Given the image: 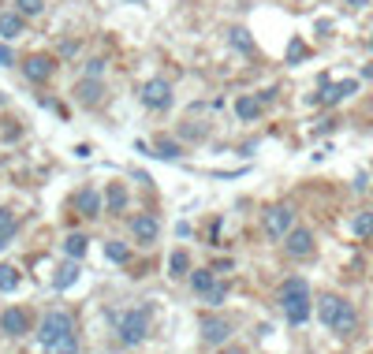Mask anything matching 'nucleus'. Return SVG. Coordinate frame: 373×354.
<instances>
[{"label":"nucleus","instance_id":"nucleus-1","mask_svg":"<svg viewBox=\"0 0 373 354\" xmlns=\"http://www.w3.org/2000/svg\"><path fill=\"white\" fill-rule=\"evenodd\" d=\"M280 310H284V321L287 325H306L314 313V295H310V283L302 276H287L280 283Z\"/></svg>","mask_w":373,"mask_h":354},{"label":"nucleus","instance_id":"nucleus-2","mask_svg":"<svg viewBox=\"0 0 373 354\" xmlns=\"http://www.w3.org/2000/svg\"><path fill=\"white\" fill-rule=\"evenodd\" d=\"M116 332H120V343L135 347L150 335V306H138V310H127L116 317Z\"/></svg>","mask_w":373,"mask_h":354},{"label":"nucleus","instance_id":"nucleus-3","mask_svg":"<svg viewBox=\"0 0 373 354\" xmlns=\"http://www.w3.org/2000/svg\"><path fill=\"white\" fill-rule=\"evenodd\" d=\"M262 228H265V235L272 239V243H284L287 231L295 228V209L291 205H269L262 213Z\"/></svg>","mask_w":373,"mask_h":354},{"label":"nucleus","instance_id":"nucleus-4","mask_svg":"<svg viewBox=\"0 0 373 354\" xmlns=\"http://www.w3.org/2000/svg\"><path fill=\"white\" fill-rule=\"evenodd\" d=\"M138 98H142V105L150 108V112H165V108H172V83L168 78H145L142 83V90H138Z\"/></svg>","mask_w":373,"mask_h":354},{"label":"nucleus","instance_id":"nucleus-5","mask_svg":"<svg viewBox=\"0 0 373 354\" xmlns=\"http://www.w3.org/2000/svg\"><path fill=\"white\" fill-rule=\"evenodd\" d=\"M63 332H75V317H71L68 310H48V313L41 317V325H38V343L45 347V343L60 340Z\"/></svg>","mask_w":373,"mask_h":354},{"label":"nucleus","instance_id":"nucleus-6","mask_svg":"<svg viewBox=\"0 0 373 354\" xmlns=\"http://www.w3.org/2000/svg\"><path fill=\"white\" fill-rule=\"evenodd\" d=\"M314 250H317L314 231L302 228V224H295V228L287 231V239H284V254L295 257V261H306V257H314Z\"/></svg>","mask_w":373,"mask_h":354},{"label":"nucleus","instance_id":"nucleus-7","mask_svg":"<svg viewBox=\"0 0 373 354\" xmlns=\"http://www.w3.org/2000/svg\"><path fill=\"white\" fill-rule=\"evenodd\" d=\"M198 328H202V343H209V347H224L232 340V321H224L217 313H202Z\"/></svg>","mask_w":373,"mask_h":354},{"label":"nucleus","instance_id":"nucleus-8","mask_svg":"<svg viewBox=\"0 0 373 354\" xmlns=\"http://www.w3.org/2000/svg\"><path fill=\"white\" fill-rule=\"evenodd\" d=\"M23 75H26L34 86H45L48 78L56 75V56H48V53H30V56L23 60Z\"/></svg>","mask_w":373,"mask_h":354},{"label":"nucleus","instance_id":"nucleus-9","mask_svg":"<svg viewBox=\"0 0 373 354\" xmlns=\"http://www.w3.org/2000/svg\"><path fill=\"white\" fill-rule=\"evenodd\" d=\"M0 332L11 335V340H23L30 332V313L23 306H8V310H0Z\"/></svg>","mask_w":373,"mask_h":354},{"label":"nucleus","instance_id":"nucleus-10","mask_svg":"<svg viewBox=\"0 0 373 354\" xmlns=\"http://www.w3.org/2000/svg\"><path fill=\"white\" fill-rule=\"evenodd\" d=\"M157 235H160V220L153 213H135L131 217V239L138 246H153Z\"/></svg>","mask_w":373,"mask_h":354},{"label":"nucleus","instance_id":"nucleus-11","mask_svg":"<svg viewBox=\"0 0 373 354\" xmlns=\"http://www.w3.org/2000/svg\"><path fill=\"white\" fill-rule=\"evenodd\" d=\"M344 310H347V298H344V295H336V291H325V295L317 298V321H321L325 328H332Z\"/></svg>","mask_w":373,"mask_h":354},{"label":"nucleus","instance_id":"nucleus-12","mask_svg":"<svg viewBox=\"0 0 373 354\" xmlns=\"http://www.w3.org/2000/svg\"><path fill=\"white\" fill-rule=\"evenodd\" d=\"M71 205H75V213L78 217H86V220H93V217H101V209H105V198L97 194L93 187H83V190H75V198H71Z\"/></svg>","mask_w":373,"mask_h":354},{"label":"nucleus","instance_id":"nucleus-13","mask_svg":"<svg viewBox=\"0 0 373 354\" xmlns=\"http://www.w3.org/2000/svg\"><path fill=\"white\" fill-rule=\"evenodd\" d=\"M101 98H105V83H101V78H83V83H75V101L78 105L93 108Z\"/></svg>","mask_w":373,"mask_h":354},{"label":"nucleus","instance_id":"nucleus-14","mask_svg":"<svg viewBox=\"0 0 373 354\" xmlns=\"http://www.w3.org/2000/svg\"><path fill=\"white\" fill-rule=\"evenodd\" d=\"M26 30V15L23 11H0V41H15Z\"/></svg>","mask_w":373,"mask_h":354},{"label":"nucleus","instance_id":"nucleus-15","mask_svg":"<svg viewBox=\"0 0 373 354\" xmlns=\"http://www.w3.org/2000/svg\"><path fill=\"white\" fill-rule=\"evenodd\" d=\"M187 280H190V291H194V295H202V298L220 283V280H217V269H194Z\"/></svg>","mask_w":373,"mask_h":354},{"label":"nucleus","instance_id":"nucleus-16","mask_svg":"<svg viewBox=\"0 0 373 354\" xmlns=\"http://www.w3.org/2000/svg\"><path fill=\"white\" fill-rule=\"evenodd\" d=\"M78 276H83V265H78L75 257H68V261H63V265L56 269V276H53V287H56V291H68V287H71Z\"/></svg>","mask_w":373,"mask_h":354},{"label":"nucleus","instance_id":"nucleus-17","mask_svg":"<svg viewBox=\"0 0 373 354\" xmlns=\"http://www.w3.org/2000/svg\"><path fill=\"white\" fill-rule=\"evenodd\" d=\"M190 272H194L190 254H187V250H172V257H168V276H172V280H187Z\"/></svg>","mask_w":373,"mask_h":354},{"label":"nucleus","instance_id":"nucleus-18","mask_svg":"<svg viewBox=\"0 0 373 354\" xmlns=\"http://www.w3.org/2000/svg\"><path fill=\"white\" fill-rule=\"evenodd\" d=\"M123 209H127V187L108 183L105 187V213H123Z\"/></svg>","mask_w":373,"mask_h":354},{"label":"nucleus","instance_id":"nucleus-19","mask_svg":"<svg viewBox=\"0 0 373 354\" xmlns=\"http://www.w3.org/2000/svg\"><path fill=\"white\" fill-rule=\"evenodd\" d=\"M153 157H160V160H180V157H183V146H180L175 138L157 135V138H153Z\"/></svg>","mask_w":373,"mask_h":354},{"label":"nucleus","instance_id":"nucleus-20","mask_svg":"<svg viewBox=\"0 0 373 354\" xmlns=\"http://www.w3.org/2000/svg\"><path fill=\"white\" fill-rule=\"evenodd\" d=\"M235 116H239L242 123H254L257 116H262V101H257V98H247V93H242V98H235Z\"/></svg>","mask_w":373,"mask_h":354},{"label":"nucleus","instance_id":"nucleus-21","mask_svg":"<svg viewBox=\"0 0 373 354\" xmlns=\"http://www.w3.org/2000/svg\"><path fill=\"white\" fill-rule=\"evenodd\" d=\"M228 41L235 45L239 53L257 56V45H254V38H250V30H247V26H232V30H228Z\"/></svg>","mask_w":373,"mask_h":354},{"label":"nucleus","instance_id":"nucleus-22","mask_svg":"<svg viewBox=\"0 0 373 354\" xmlns=\"http://www.w3.org/2000/svg\"><path fill=\"white\" fill-rule=\"evenodd\" d=\"M41 350H45V354H78V332H63L60 340L45 343Z\"/></svg>","mask_w":373,"mask_h":354},{"label":"nucleus","instance_id":"nucleus-23","mask_svg":"<svg viewBox=\"0 0 373 354\" xmlns=\"http://www.w3.org/2000/svg\"><path fill=\"white\" fill-rule=\"evenodd\" d=\"M86 246H90V239L83 231H71L68 239H63V254L75 257V261H83V257H86Z\"/></svg>","mask_w":373,"mask_h":354},{"label":"nucleus","instance_id":"nucleus-24","mask_svg":"<svg viewBox=\"0 0 373 354\" xmlns=\"http://www.w3.org/2000/svg\"><path fill=\"white\" fill-rule=\"evenodd\" d=\"M351 235H359V239L373 235V209H359V213L351 217Z\"/></svg>","mask_w":373,"mask_h":354},{"label":"nucleus","instance_id":"nucleus-25","mask_svg":"<svg viewBox=\"0 0 373 354\" xmlns=\"http://www.w3.org/2000/svg\"><path fill=\"white\" fill-rule=\"evenodd\" d=\"M105 257L112 265H127V257H131V246L120 243V239H105Z\"/></svg>","mask_w":373,"mask_h":354},{"label":"nucleus","instance_id":"nucleus-26","mask_svg":"<svg viewBox=\"0 0 373 354\" xmlns=\"http://www.w3.org/2000/svg\"><path fill=\"white\" fill-rule=\"evenodd\" d=\"M23 283V272L15 265H0V295H11L15 287Z\"/></svg>","mask_w":373,"mask_h":354},{"label":"nucleus","instance_id":"nucleus-27","mask_svg":"<svg viewBox=\"0 0 373 354\" xmlns=\"http://www.w3.org/2000/svg\"><path fill=\"white\" fill-rule=\"evenodd\" d=\"M15 239V213L11 209H0V250Z\"/></svg>","mask_w":373,"mask_h":354},{"label":"nucleus","instance_id":"nucleus-28","mask_svg":"<svg viewBox=\"0 0 373 354\" xmlns=\"http://www.w3.org/2000/svg\"><path fill=\"white\" fill-rule=\"evenodd\" d=\"M302 56H306V45H302V38H291V45H287V56H284V63H302Z\"/></svg>","mask_w":373,"mask_h":354},{"label":"nucleus","instance_id":"nucleus-29","mask_svg":"<svg viewBox=\"0 0 373 354\" xmlns=\"http://www.w3.org/2000/svg\"><path fill=\"white\" fill-rule=\"evenodd\" d=\"M15 11H23L26 19H34V15L45 11V0H15Z\"/></svg>","mask_w":373,"mask_h":354},{"label":"nucleus","instance_id":"nucleus-30","mask_svg":"<svg viewBox=\"0 0 373 354\" xmlns=\"http://www.w3.org/2000/svg\"><path fill=\"white\" fill-rule=\"evenodd\" d=\"M105 68H108V63L101 56H90L86 68H83V78H105Z\"/></svg>","mask_w":373,"mask_h":354},{"label":"nucleus","instance_id":"nucleus-31","mask_svg":"<svg viewBox=\"0 0 373 354\" xmlns=\"http://www.w3.org/2000/svg\"><path fill=\"white\" fill-rule=\"evenodd\" d=\"M224 295H228V283H217L213 291L205 295V302H209V306H220V302H224Z\"/></svg>","mask_w":373,"mask_h":354},{"label":"nucleus","instance_id":"nucleus-32","mask_svg":"<svg viewBox=\"0 0 373 354\" xmlns=\"http://www.w3.org/2000/svg\"><path fill=\"white\" fill-rule=\"evenodd\" d=\"M8 63H15V53L8 49L4 41H0V68H8Z\"/></svg>","mask_w":373,"mask_h":354},{"label":"nucleus","instance_id":"nucleus-33","mask_svg":"<svg viewBox=\"0 0 373 354\" xmlns=\"http://www.w3.org/2000/svg\"><path fill=\"white\" fill-rule=\"evenodd\" d=\"M217 354H250V350H247V347H235V343H232V347H228V343H224V347H220Z\"/></svg>","mask_w":373,"mask_h":354},{"label":"nucleus","instance_id":"nucleus-34","mask_svg":"<svg viewBox=\"0 0 373 354\" xmlns=\"http://www.w3.org/2000/svg\"><path fill=\"white\" fill-rule=\"evenodd\" d=\"M60 53H63V56H71V53H78V41H63V45H60Z\"/></svg>","mask_w":373,"mask_h":354},{"label":"nucleus","instance_id":"nucleus-35","mask_svg":"<svg viewBox=\"0 0 373 354\" xmlns=\"http://www.w3.org/2000/svg\"><path fill=\"white\" fill-rule=\"evenodd\" d=\"M369 187V179H366V172H359V175H354V190H366Z\"/></svg>","mask_w":373,"mask_h":354},{"label":"nucleus","instance_id":"nucleus-36","mask_svg":"<svg viewBox=\"0 0 373 354\" xmlns=\"http://www.w3.org/2000/svg\"><path fill=\"white\" fill-rule=\"evenodd\" d=\"M366 4H369V0H347V8H354V11H362Z\"/></svg>","mask_w":373,"mask_h":354},{"label":"nucleus","instance_id":"nucleus-37","mask_svg":"<svg viewBox=\"0 0 373 354\" xmlns=\"http://www.w3.org/2000/svg\"><path fill=\"white\" fill-rule=\"evenodd\" d=\"M362 75H366V78H373V63H369V68H362Z\"/></svg>","mask_w":373,"mask_h":354},{"label":"nucleus","instance_id":"nucleus-38","mask_svg":"<svg viewBox=\"0 0 373 354\" xmlns=\"http://www.w3.org/2000/svg\"><path fill=\"white\" fill-rule=\"evenodd\" d=\"M127 4H145V0H127Z\"/></svg>","mask_w":373,"mask_h":354},{"label":"nucleus","instance_id":"nucleus-39","mask_svg":"<svg viewBox=\"0 0 373 354\" xmlns=\"http://www.w3.org/2000/svg\"><path fill=\"white\" fill-rule=\"evenodd\" d=\"M369 53H373V34H369Z\"/></svg>","mask_w":373,"mask_h":354}]
</instances>
